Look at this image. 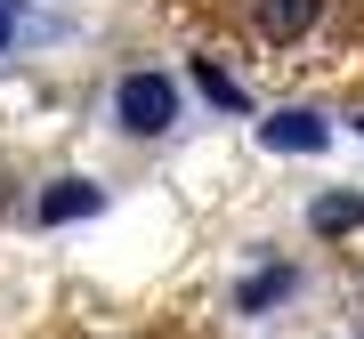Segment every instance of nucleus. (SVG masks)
Returning a JSON list of instances; mask_svg holds the SVG:
<instances>
[{
  "label": "nucleus",
  "instance_id": "8",
  "mask_svg": "<svg viewBox=\"0 0 364 339\" xmlns=\"http://www.w3.org/2000/svg\"><path fill=\"white\" fill-rule=\"evenodd\" d=\"M195 81H203V97H210V105H227V113H243V89H235V81H227L219 65H195Z\"/></svg>",
  "mask_w": 364,
  "mask_h": 339
},
{
  "label": "nucleus",
  "instance_id": "5",
  "mask_svg": "<svg viewBox=\"0 0 364 339\" xmlns=\"http://www.w3.org/2000/svg\"><path fill=\"white\" fill-rule=\"evenodd\" d=\"M316 9H324V0H259V33L267 40H291V33L316 25Z\"/></svg>",
  "mask_w": 364,
  "mask_h": 339
},
{
  "label": "nucleus",
  "instance_id": "6",
  "mask_svg": "<svg viewBox=\"0 0 364 339\" xmlns=\"http://www.w3.org/2000/svg\"><path fill=\"white\" fill-rule=\"evenodd\" d=\"M49 25H41V9L33 0H0V57H16L25 40H41Z\"/></svg>",
  "mask_w": 364,
  "mask_h": 339
},
{
  "label": "nucleus",
  "instance_id": "7",
  "mask_svg": "<svg viewBox=\"0 0 364 339\" xmlns=\"http://www.w3.org/2000/svg\"><path fill=\"white\" fill-rule=\"evenodd\" d=\"M284 291H299V274H291V267H267L259 283L243 291V315H259V307H275V299H284Z\"/></svg>",
  "mask_w": 364,
  "mask_h": 339
},
{
  "label": "nucleus",
  "instance_id": "1",
  "mask_svg": "<svg viewBox=\"0 0 364 339\" xmlns=\"http://www.w3.org/2000/svg\"><path fill=\"white\" fill-rule=\"evenodd\" d=\"M114 130L122 138H170V130H178V81L154 73V65L122 73L114 81Z\"/></svg>",
  "mask_w": 364,
  "mask_h": 339
},
{
  "label": "nucleus",
  "instance_id": "3",
  "mask_svg": "<svg viewBox=\"0 0 364 339\" xmlns=\"http://www.w3.org/2000/svg\"><path fill=\"white\" fill-rule=\"evenodd\" d=\"M97 202H105V194H97V186H90V178H57V186H49V194H41V202H33V218H41V226H73V218H90V210H97Z\"/></svg>",
  "mask_w": 364,
  "mask_h": 339
},
{
  "label": "nucleus",
  "instance_id": "4",
  "mask_svg": "<svg viewBox=\"0 0 364 339\" xmlns=\"http://www.w3.org/2000/svg\"><path fill=\"white\" fill-rule=\"evenodd\" d=\"M356 226H364V194H356V186H332V194H316L308 202V235H356Z\"/></svg>",
  "mask_w": 364,
  "mask_h": 339
},
{
  "label": "nucleus",
  "instance_id": "2",
  "mask_svg": "<svg viewBox=\"0 0 364 339\" xmlns=\"http://www.w3.org/2000/svg\"><path fill=\"white\" fill-rule=\"evenodd\" d=\"M259 138L275 145V154H316L332 130H324V113H308V105H299V113H267V121H259Z\"/></svg>",
  "mask_w": 364,
  "mask_h": 339
}]
</instances>
